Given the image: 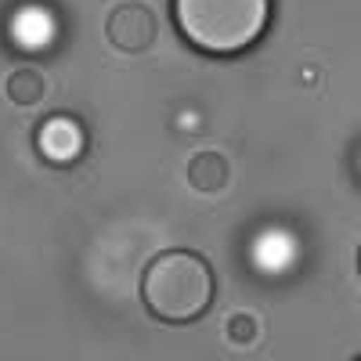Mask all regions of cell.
<instances>
[{"label": "cell", "mask_w": 361, "mask_h": 361, "mask_svg": "<svg viewBox=\"0 0 361 361\" xmlns=\"http://www.w3.org/2000/svg\"><path fill=\"white\" fill-rule=\"evenodd\" d=\"M214 293H217L214 267L192 250H166L152 257L141 279V300L148 314L166 325L199 322L214 304Z\"/></svg>", "instance_id": "cell-1"}, {"label": "cell", "mask_w": 361, "mask_h": 361, "mask_svg": "<svg viewBox=\"0 0 361 361\" xmlns=\"http://www.w3.org/2000/svg\"><path fill=\"white\" fill-rule=\"evenodd\" d=\"M173 22L195 51L231 58L264 37L271 0H173Z\"/></svg>", "instance_id": "cell-2"}, {"label": "cell", "mask_w": 361, "mask_h": 361, "mask_svg": "<svg viewBox=\"0 0 361 361\" xmlns=\"http://www.w3.org/2000/svg\"><path fill=\"white\" fill-rule=\"evenodd\" d=\"M105 37L116 51H127V54L148 51L156 40V18L145 4H119L105 18Z\"/></svg>", "instance_id": "cell-3"}, {"label": "cell", "mask_w": 361, "mask_h": 361, "mask_svg": "<svg viewBox=\"0 0 361 361\" xmlns=\"http://www.w3.org/2000/svg\"><path fill=\"white\" fill-rule=\"evenodd\" d=\"M83 145H87V134L83 127L76 123L73 116H51L47 123L37 130V148L40 156L66 166V163H76L83 156Z\"/></svg>", "instance_id": "cell-4"}, {"label": "cell", "mask_w": 361, "mask_h": 361, "mask_svg": "<svg viewBox=\"0 0 361 361\" xmlns=\"http://www.w3.org/2000/svg\"><path fill=\"white\" fill-rule=\"evenodd\" d=\"M188 185L195 192H221L228 185V159L214 148H206V152H195L188 159Z\"/></svg>", "instance_id": "cell-5"}, {"label": "cell", "mask_w": 361, "mask_h": 361, "mask_svg": "<svg viewBox=\"0 0 361 361\" xmlns=\"http://www.w3.org/2000/svg\"><path fill=\"white\" fill-rule=\"evenodd\" d=\"M11 33L22 47H44V44H51V15L37 4H25L11 18Z\"/></svg>", "instance_id": "cell-6"}, {"label": "cell", "mask_w": 361, "mask_h": 361, "mask_svg": "<svg viewBox=\"0 0 361 361\" xmlns=\"http://www.w3.org/2000/svg\"><path fill=\"white\" fill-rule=\"evenodd\" d=\"M4 90H8V98L15 105H37L47 94V76L40 69H33V66H22V69H15L8 76Z\"/></svg>", "instance_id": "cell-7"}, {"label": "cell", "mask_w": 361, "mask_h": 361, "mask_svg": "<svg viewBox=\"0 0 361 361\" xmlns=\"http://www.w3.org/2000/svg\"><path fill=\"white\" fill-rule=\"evenodd\" d=\"M224 336H228L235 347L257 343V336H260V318L250 314V311H235V314L228 318V325H224Z\"/></svg>", "instance_id": "cell-8"}, {"label": "cell", "mask_w": 361, "mask_h": 361, "mask_svg": "<svg viewBox=\"0 0 361 361\" xmlns=\"http://www.w3.org/2000/svg\"><path fill=\"white\" fill-rule=\"evenodd\" d=\"M357 275H361V250H357Z\"/></svg>", "instance_id": "cell-9"}]
</instances>
